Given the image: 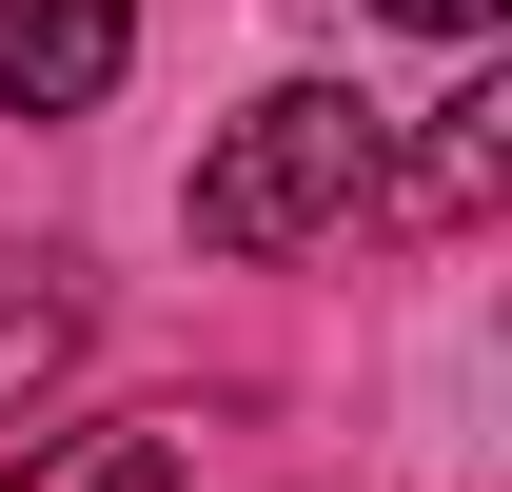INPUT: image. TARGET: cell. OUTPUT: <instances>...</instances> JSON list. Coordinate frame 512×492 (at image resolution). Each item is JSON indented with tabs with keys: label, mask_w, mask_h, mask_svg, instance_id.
I'll return each instance as SVG.
<instances>
[{
	"label": "cell",
	"mask_w": 512,
	"mask_h": 492,
	"mask_svg": "<svg viewBox=\"0 0 512 492\" xmlns=\"http://www.w3.org/2000/svg\"><path fill=\"white\" fill-rule=\"evenodd\" d=\"M394 20H434V40H473V20H493V0H394Z\"/></svg>",
	"instance_id": "obj_6"
},
{
	"label": "cell",
	"mask_w": 512,
	"mask_h": 492,
	"mask_svg": "<svg viewBox=\"0 0 512 492\" xmlns=\"http://www.w3.org/2000/svg\"><path fill=\"white\" fill-rule=\"evenodd\" d=\"M79 492H178V433H119V453H99Z\"/></svg>",
	"instance_id": "obj_5"
},
{
	"label": "cell",
	"mask_w": 512,
	"mask_h": 492,
	"mask_svg": "<svg viewBox=\"0 0 512 492\" xmlns=\"http://www.w3.org/2000/svg\"><path fill=\"white\" fill-rule=\"evenodd\" d=\"M375 158L394 119L355 99V79H276L217 158H197V256H296V237H355L375 217Z\"/></svg>",
	"instance_id": "obj_1"
},
{
	"label": "cell",
	"mask_w": 512,
	"mask_h": 492,
	"mask_svg": "<svg viewBox=\"0 0 512 492\" xmlns=\"http://www.w3.org/2000/svg\"><path fill=\"white\" fill-rule=\"evenodd\" d=\"M493 158H512V99H493V79H453L434 138H414V158H375V197H394V217H473V197H493Z\"/></svg>",
	"instance_id": "obj_3"
},
{
	"label": "cell",
	"mask_w": 512,
	"mask_h": 492,
	"mask_svg": "<svg viewBox=\"0 0 512 492\" xmlns=\"http://www.w3.org/2000/svg\"><path fill=\"white\" fill-rule=\"evenodd\" d=\"M79 355V296H60V256H0V414L40 394V374Z\"/></svg>",
	"instance_id": "obj_4"
},
{
	"label": "cell",
	"mask_w": 512,
	"mask_h": 492,
	"mask_svg": "<svg viewBox=\"0 0 512 492\" xmlns=\"http://www.w3.org/2000/svg\"><path fill=\"white\" fill-rule=\"evenodd\" d=\"M138 60V0H0V119H99Z\"/></svg>",
	"instance_id": "obj_2"
}]
</instances>
